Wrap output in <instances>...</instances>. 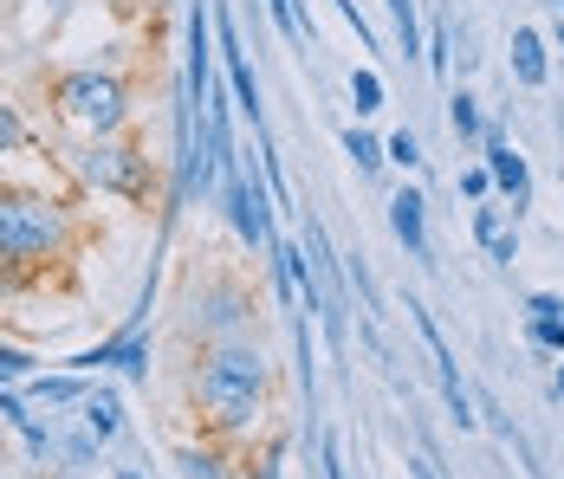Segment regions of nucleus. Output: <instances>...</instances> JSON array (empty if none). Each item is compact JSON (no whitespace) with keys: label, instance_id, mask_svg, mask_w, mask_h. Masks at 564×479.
I'll list each match as a JSON object with an SVG mask.
<instances>
[{"label":"nucleus","instance_id":"obj_1","mask_svg":"<svg viewBox=\"0 0 564 479\" xmlns=\"http://www.w3.org/2000/svg\"><path fill=\"white\" fill-rule=\"evenodd\" d=\"M195 402H202V415L221 427V434L253 427L260 409H267V357H260L247 337L215 344V350L202 357V370H195Z\"/></svg>","mask_w":564,"mask_h":479},{"label":"nucleus","instance_id":"obj_2","mask_svg":"<svg viewBox=\"0 0 564 479\" xmlns=\"http://www.w3.org/2000/svg\"><path fill=\"white\" fill-rule=\"evenodd\" d=\"M221 208L227 220H234V233L247 240V247H273L280 240V202H273V188H267V168H260V156H234L221 175Z\"/></svg>","mask_w":564,"mask_h":479},{"label":"nucleus","instance_id":"obj_3","mask_svg":"<svg viewBox=\"0 0 564 479\" xmlns=\"http://www.w3.org/2000/svg\"><path fill=\"white\" fill-rule=\"evenodd\" d=\"M53 105L65 123H78L85 137H117L123 130V117H130V98H123V85H117L111 72H98V65H85V72H65L53 85Z\"/></svg>","mask_w":564,"mask_h":479},{"label":"nucleus","instance_id":"obj_4","mask_svg":"<svg viewBox=\"0 0 564 479\" xmlns=\"http://www.w3.org/2000/svg\"><path fill=\"white\" fill-rule=\"evenodd\" d=\"M65 240V208L46 195H0V253L7 260H40Z\"/></svg>","mask_w":564,"mask_h":479},{"label":"nucleus","instance_id":"obj_5","mask_svg":"<svg viewBox=\"0 0 564 479\" xmlns=\"http://www.w3.org/2000/svg\"><path fill=\"white\" fill-rule=\"evenodd\" d=\"M305 266L318 279V298H325V337H332V350H344V312H350V298H344V260L332 253V240H325V220L318 214H305Z\"/></svg>","mask_w":564,"mask_h":479},{"label":"nucleus","instance_id":"obj_6","mask_svg":"<svg viewBox=\"0 0 564 479\" xmlns=\"http://www.w3.org/2000/svg\"><path fill=\"white\" fill-rule=\"evenodd\" d=\"M78 175L91 188H105V195H143L150 188V162L137 156L130 143H111V137H91L78 150Z\"/></svg>","mask_w":564,"mask_h":479},{"label":"nucleus","instance_id":"obj_7","mask_svg":"<svg viewBox=\"0 0 564 479\" xmlns=\"http://www.w3.org/2000/svg\"><path fill=\"white\" fill-rule=\"evenodd\" d=\"M409 324H415V337H422V350H429V363H435V382H442V395H448L454 427H480V415H474V395H467V382H460V363H454L442 324L429 318V305H415V298H409Z\"/></svg>","mask_w":564,"mask_h":479},{"label":"nucleus","instance_id":"obj_8","mask_svg":"<svg viewBox=\"0 0 564 479\" xmlns=\"http://www.w3.org/2000/svg\"><path fill=\"white\" fill-rule=\"evenodd\" d=\"M480 162H487V175H494V195L512 208V220L532 208V168H525V156L507 143V130L500 123H487V137H480Z\"/></svg>","mask_w":564,"mask_h":479},{"label":"nucleus","instance_id":"obj_9","mask_svg":"<svg viewBox=\"0 0 564 479\" xmlns=\"http://www.w3.org/2000/svg\"><path fill=\"white\" fill-rule=\"evenodd\" d=\"M390 233L395 247L415 260V266H435V247H429V202H422V188H395L390 195Z\"/></svg>","mask_w":564,"mask_h":479},{"label":"nucleus","instance_id":"obj_10","mask_svg":"<svg viewBox=\"0 0 564 479\" xmlns=\"http://www.w3.org/2000/svg\"><path fill=\"white\" fill-rule=\"evenodd\" d=\"M247 292L240 285H208L202 298H195V324H202V337H215V344H227V337H240L247 330Z\"/></svg>","mask_w":564,"mask_h":479},{"label":"nucleus","instance_id":"obj_11","mask_svg":"<svg viewBox=\"0 0 564 479\" xmlns=\"http://www.w3.org/2000/svg\"><path fill=\"white\" fill-rule=\"evenodd\" d=\"M525 344L539 357H564V292H532L525 298Z\"/></svg>","mask_w":564,"mask_h":479},{"label":"nucleus","instance_id":"obj_12","mask_svg":"<svg viewBox=\"0 0 564 479\" xmlns=\"http://www.w3.org/2000/svg\"><path fill=\"white\" fill-rule=\"evenodd\" d=\"M507 65H512V85H525V91H539V85L552 78V58H545V33H539V26H512Z\"/></svg>","mask_w":564,"mask_h":479},{"label":"nucleus","instance_id":"obj_13","mask_svg":"<svg viewBox=\"0 0 564 479\" xmlns=\"http://www.w3.org/2000/svg\"><path fill=\"white\" fill-rule=\"evenodd\" d=\"M78 427H85L98 447H111L117 434H123V395H117L111 382H91V395L78 402Z\"/></svg>","mask_w":564,"mask_h":479},{"label":"nucleus","instance_id":"obj_14","mask_svg":"<svg viewBox=\"0 0 564 479\" xmlns=\"http://www.w3.org/2000/svg\"><path fill=\"white\" fill-rule=\"evenodd\" d=\"M91 395V382L78 370H58V375H26V389H20V402L26 409H78Z\"/></svg>","mask_w":564,"mask_h":479},{"label":"nucleus","instance_id":"obj_15","mask_svg":"<svg viewBox=\"0 0 564 479\" xmlns=\"http://www.w3.org/2000/svg\"><path fill=\"white\" fill-rule=\"evenodd\" d=\"M390 20H395V58L409 65V58H422V7L415 0H390Z\"/></svg>","mask_w":564,"mask_h":479},{"label":"nucleus","instance_id":"obj_16","mask_svg":"<svg viewBox=\"0 0 564 479\" xmlns=\"http://www.w3.org/2000/svg\"><path fill=\"white\" fill-rule=\"evenodd\" d=\"M344 156L357 162V175H377V168H383V137H377V130H364V123H350V130H344Z\"/></svg>","mask_w":564,"mask_h":479},{"label":"nucleus","instance_id":"obj_17","mask_svg":"<svg viewBox=\"0 0 564 479\" xmlns=\"http://www.w3.org/2000/svg\"><path fill=\"white\" fill-rule=\"evenodd\" d=\"M448 130L460 143H480V137H487V117H480V98H474V91H454L448 98Z\"/></svg>","mask_w":564,"mask_h":479},{"label":"nucleus","instance_id":"obj_18","mask_svg":"<svg viewBox=\"0 0 564 479\" xmlns=\"http://www.w3.org/2000/svg\"><path fill=\"white\" fill-rule=\"evenodd\" d=\"M273 7V20H280V33L292 40V46H312L318 40V26H312V7L305 0H267Z\"/></svg>","mask_w":564,"mask_h":479},{"label":"nucleus","instance_id":"obj_19","mask_svg":"<svg viewBox=\"0 0 564 479\" xmlns=\"http://www.w3.org/2000/svg\"><path fill=\"white\" fill-rule=\"evenodd\" d=\"M350 105H357V117H377L383 110V72L377 65H357L350 72Z\"/></svg>","mask_w":564,"mask_h":479},{"label":"nucleus","instance_id":"obj_20","mask_svg":"<svg viewBox=\"0 0 564 479\" xmlns=\"http://www.w3.org/2000/svg\"><path fill=\"white\" fill-rule=\"evenodd\" d=\"M422 53H429V72H435V78H448V72H454V20H448V13H435V26H429V46H422Z\"/></svg>","mask_w":564,"mask_h":479},{"label":"nucleus","instance_id":"obj_21","mask_svg":"<svg viewBox=\"0 0 564 479\" xmlns=\"http://www.w3.org/2000/svg\"><path fill=\"white\" fill-rule=\"evenodd\" d=\"M175 467H182V479H227L221 473V454H202V447H182V454H175Z\"/></svg>","mask_w":564,"mask_h":479},{"label":"nucleus","instance_id":"obj_22","mask_svg":"<svg viewBox=\"0 0 564 479\" xmlns=\"http://www.w3.org/2000/svg\"><path fill=\"white\" fill-rule=\"evenodd\" d=\"M409 479H448V467H442V454H435V440L422 434L415 440V454H409Z\"/></svg>","mask_w":564,"mask_h":479},{"label":"nucleus","instance_id":"obj_23","mask_svg":"<svg viewBox=\"0 0 564 479\" xmlns=\"http://www.w3.org/2000/svg\"><path fill=\"white\" fill-rule=\"evenodd\" d=\"M26 375H33V350L0 344V389H7V382H26Z\"/></svg>","mask_w":564,"mask_h":479},{"label":"nucleus","instance_id":"obj_24","mask_svg":"<svg viewBox=\"0 0 564 479\" xmlns=\"http://www.w3.org/2000/svg\"><path fill=\"white\" fill-rule=\"evenodd\" d=\"M383 156H390L395 168H422V143H415V130H395L390 143H383Z\"/></svg>","mask_w":564,"mask_h":479},{"label":"nucleus","instance_id":"obj_25","mask_svg":"<svg viewBox=\"0 0 564 479\" xmlns=\"http://www.w3.org/2000/svg\"><path fill=\"white\" fill-rule=\"evenodd\" d=\"M460 195H467V202H487V195H494V175H487V162H467V168H460Z\"/></svg>","mask_w":564,"mask_h":479},{"label":"nucleus","instance_id":"obj_26","mask_svg":"<svg viewBox=\"0 0 564 479\" xmlns=\"http://www.w3.org/2000/svg\"><path fill=\"white\" fill-rule=\"evenodd\" d=\"M20 137H26L20 110H13V105H0V156H13V150H20Z\"/></svg>","mask_w":564,"mask_h":479},{"label":"nucleus","instance_id":"obj_27","mask_svg":"<svg viewBox=\"0 0 564 479\" xmlns=\"http://www.w3.org/2000/svg\"><path fill=\"white\" fill-rule=\"evenodd\" d=\"M487 260H494V266H512V260H519V227H507V233L487 247Z\"/></svg>","mask_w":564,"mask_h":479},{"label":"nucleus","instance_id":"obj_28","mask_svg":"<svg viewBox=\"0 0 564 479\" xmlns=\"http://www.w3.org/2000/svg\"><path fill=\"white\" fill-rule=\"evenodd\" d=\"M318 460H325V479H344V454H338V434H318Z\"/></svg>","mask_w":564,"mask_h":479},{"label":"nucleus","instance_id":"obj_29","mask_svg":"<svg viewBox=\"0 0 564 479\" xmlns=\"http://www.w3.org/2000/svg\"><path fill=\"white\" fill-rule=\"evenodd\" d=\"M552 395L564 402V357H558V370H552Z\"/></svg>","mask_w":564,"mask_h":479},{"label":"nucleus","instance_id":"obj_30","mask_svg":"<svg viewBox=\"0 0 564 479\" xmlns=\"http://www.w3.org/2000/svg\"><path fill=\"white\" fill-rule=\"evenodd\" d=\"M117 479H150L143 467H117Z\"/></svg>","mask_w":564,"mask_h":479},{"label":"nucleus","instance_id":"obj_31","mask_svg":"<svg viewBox=\"0 0 564 479\" xmlns=\"http://www.w3.org/2000/svg\"><path fill=\"white\" fill-rule=\"evenodd\" d=\"M545 7H558V13H564V0H545Z\"/></svg>","mask_w":564,"mask_h":479}]
</instances>
